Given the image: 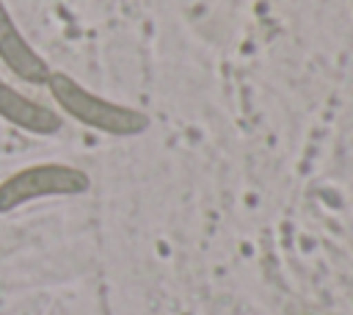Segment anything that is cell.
Here are the masks:
<instances>
[{
    "instance_id": "obj_1",
    "label": "cell",
    "mask_w": 353,
    "mask_h": 315,
    "mask_svg": "<svg viewBox=\"0 0 353 315\" xmlns=\"http://www.w3.org/2000/svg\"><path fill=\"white\" fill-rule=\"evenodd\" d=\"M47 91L58 108V113H66L72 116L74 122L91 127V130H99L105 135H138L149 127V119L146 113H141L138 108H130V105H121V102H113V99H105L94 91H88L83 83H77L72 75L66 72H50L47 77Z\"/></svg>"
},
{
    "instance_id": "obj_3",
    "label": "cell",
    "mask_w": 353,
    "mask_h": 315,
    "mask_svg": "<svg viewBox=\"0 0 353 315\" xmlns=\"http://www.w3.org/2000/svg\"><path fill=\"white\" fill-rule=\"evenodd\" d=\"M0 61L14 77L30 86H44L52 72L47 58L25 39V33L19 30L17 19L11 17L3 0H0Z\"/></svg>"
},
{
    "instance_id": "obj_2",
    "label": "cell",
    "mask_w": 353,
    "mask_h": 315,
    "mask_svg": "<svg viewBox=\"0 0 353 315\" xmlns=\"http://www.w3.org/2000/svg\"><path fill=\"white\" fill-rule=\"evenodd\" d=\"M91 188L83 169L69 163H30L0 180V213L19 210L39 199L52 196H80Z\"/></svg>"
},
{
    "instance_id": "obj_4",
    "label": "cell",
    "mask_w": 353,
    "mask_h": 315,
    "mask_svg": "<svg viewBox=\"0 0 353 315\" xmlns=\"http://www.w3.org/2000/svg\"><path fill=\"white\" fill-rule=\"evenodd\" d=\"M0 119L39 138L58 135L63 127V116L55 108H47L44 102L28 97L17 86H11L3 75H0Z\"/></svg>"
}]
</instances>
